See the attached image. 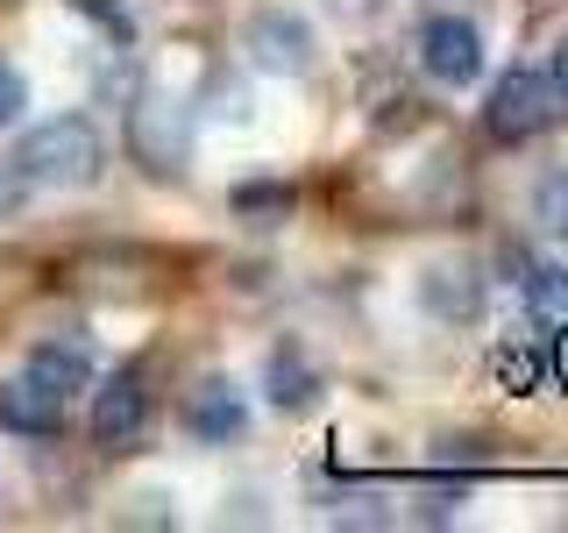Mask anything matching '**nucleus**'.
<instances>
[{
  "label": "nucleus",
  "mask_w": 568,
  "mask_h": 533,
  "mask_svg": "<svg viewBox=\"0 0 568 533\" xmlns=\"http://www.w3.org/2000/svg\"><path fill=\"white\" fill-rule=\"evenodd\" d=\"M121 142H129L142 178L178 185V178L192 171V100L171 93V86H135L129 121H121Z\"/></svg>",
  "instance_id": "1"
},
{
  "label": "nucleus",
  "mask_w": 568,
  "mask_h": 533,
  "mask_svg": "<svg viewBox=\"0 0 568 533\" xmlns=\"http://www.w3.org/2000/svg\"><path fill=\"white\" fill-rule=\"evenodd\" d=\"M14 171H22L29 185H43V192H79V185H93L106 171V142H100V129L85 114H50L14 142Z\"/></svg>",
  "instance_id": "2"
},
{
  "label": "nucleus",
  "mask_w": 568,
  "mask_h": 533,
  "mask_svg": "<svg viewBox=\"0 0 568 533\" xmlns=\"http://www.w3.org/2000/svg\"><path fill=\"white\" fill-rule=\"evenodd\" d=\"M555 114H561V93H555V79H547V71L511 64V71H497V79H490L484 129H490L497 142H532V135H547V129H555Z\"/></svg>",
  "instance_id": "3"
},
{
  "label": "nucleus",
  "mask_w": 568,
  "mask_h": 533,
  "mask_svg": "<svg viewBox=\"0 0 568 533\" xmlns=\"http://www.w3.org/2000/svg\"><path fill=\"white\" fill-rule=\"evenodd\" d=\"M242 50H248V64L271 71V79H306L320 43H313V22L298 8H263V14H248Z\"/></svg>",
  "instance_id": "4"
},
{
  "label": "nucleus",
  "mask_w": 568,
  "mask_h": 533,
  "mask_svg": "<svg viewBox=\"0 0 568 533\" xmlns=\"http://www.w3.org/2000/svg\"><path fill=\"white\" fill-rule=\"evenodd\" d=\"M419 71L434 86H476L484 79V29L469 14H426L419 22Z\"/></svg>",
  "instance_id": "5"
},
{
  "label": "nucleus",
  "mask_w": 568,
  "mask_h": 533,
  "mask_svg": "<svg viewBox=\"0 0 568 533\" xmlns=\"http://www.w3.org/2000/svg\"><path fill=\"white\" fill-rule=\"evenodd\" d=\"M413 292H419V306L434 320H448V328H469V320L484 313V271H476L469 257H434Z\"/></svg>",
  "instance_id": "6"
},
{
  "label": "nucleus",
  "mask_w": 568,
  "mask_h": 533,
  "mask_svg": "<svg viewBox=\"0 0 568 533\" xmlns=\"http://www.w3.org/2000/svg\"><path fill=\"white\" fill-rule=\"evenodd\" d=\"M142 426H150V384H142V370H114L93 391V441L100 449H129Z\"/></svg>",
  "instance_id": "7"
},
{
  "label": "nucleus",
  "mask_w": 568,
  "mask_h": 533,
  "mask_svg": "<svg viewBox=\"0 0 568 533\" xmlns=\"http://www.w3.org/2000/svg\"><path fill=\"white\" fill-rule=\"evenodd\" d=\"M185 426L200 441H235L242 426H248V399H242V384L235 378H200L185 391Z\"/></svg>",
  "instance_id": "8"
},
{
  "label": "nucleus",
  "mask_w": 568,
  "mask_h": 533,
  "mask_svg": "<svg viewBox=\"0 0 568 533\" xmlns=\"http://www.w3.org/2000/svg\"><path fill=\"white\" fill-rule=\"evenodd\" d=\"M64 426V399L43 391L36 378H8L0 384V434H22V441H50Z\"/></svg>",
  "instance_id": "9"
},
{
  "label": "nucleus",
  "mask_w": 568,
  "mask_h": 533,
  "mask_svg": "<svg viewBox=\"0 0 568 533\" xmlns=\"http://www.w3.org/2000/svg\"><path fill=\"white\" fill-rule=\"evenodd\" d=\"M22 378H36L43 391L71 399V391L93 384V355H85L79 334H64V342H36V349H29V363H22Z\"/></svg>",
  "instance_id": "10"
},
{
  "label": "nucleus",
  "mask_w": 568,
  "mask_h": 533,
  "mask_svg": "<svg viewBox=\"0 0 568 533\" xmlns=\"http://www.w3.org/2000/svg\"><path fill=\"white\" fill-rule=\"evenodd\" d=\"M263 384H271V405H277V413H306V405L320 399V370L306 363V349H298V342L271 349V370H263Z\"/></svg>",
  "instance_id": "11"
},
{
  "label": "nucleus",
  "mask_w": 568,
  "mask_h": 533,
  "mask_svg": "<svg viewBox=\"0 0 568 533\" xmlns=\"http://www.w3.org/2000/svg\"><path fill=\"white\" fill-rule=\"evenodd\" d=\"M519 292H526V306L547 320V328H555V320H568V271L561 263H519Z\"/></svg>",
  "instance_id": "12"
},
{
  "label": "nucleus",
  "mask_w": 568,
  "mask_h": 533,
  "mask_svg": "<svg viewBox=\"0 0 568 533\" xmlns=\"http://www.w3.org/2000/svg\"><path fill=\"white\" fill-rule=\"evenodd\" d=\"M532 221L568 242V171H540V185H532Z\"/></svg>",
  "instance_id": "13"
},
{
  "label": "nucleus",
  "mask_w": 568,
  "mask_h": 533,
  "mask_svg": "<svg viewBox=\"0 0 568 533\" xmlns=\"http://www.w3.org/2000/svg\"><path fill=\"white\" fill-rule=\"evenodd\" d=\"M497 384H505V391H519V399H526V391H540L547 384V363H540V349H497Z\"/></svg>",
  "instance_id": "14"
},
{
  "label": "nucleus",
  "mask_w": 568,
  "mask_h": 533,
  "mask_svg": "<svg viewBox=\"0 0 568 533\" xmlns=\"http://www.w3.org/2000/svg\"><path fill=\"white\" fill-rule=\"evenodd\" d=\"M235 213H242V221H256V228H277L284 213H292V185H242L235 192Z\"/></svg>",
  "instance_id": "15"
},
{
  "label": "nucleus",
  "mask_w": 568,
  "mask_h": 533,
  "mask_svg": "<svg viewBox=\"0 0 568 533\" xmlns=\"http://www.w3.org/2000/svg\"><path fill=\"white\" fill-rule=\"evenodd\" d=\"M71 8H79L85 22H93V29L106 36V43H135V22H129L121 8H106V0H71Z\"/></svg>",
  "instance_id": "16"
},
{
  "label": "nucleus",
  "mask_w": 568,
  "mask_h": 533,
  "mask_svg": "<svg viewBox=\"0 0 568 533\" xmlns=\"http://www.w3.org/2000/svg\"><path fill=\"white\" fill-rule=\"evenodd\" d=\"M540 363H547V384L568 391V320H555L547 328V342H540Z\"/></svg>",
  "instance_id": "17"
},
{
  "label": "nucleus",
  "mask_w": 568,
  "mask_h": 533,
  "mask_svg": "<svg viewBox=\"0 0 568 533\" xmlns=\"http://www.w3.org/2000/svg\"><path fill=\"white\" fill-rule=\"evenodd\" d=\"M22 107H29V86H22V71L0 58V129H14V121H22Z\"/></svg>",
  "instance_id": "18"
},
{
  "label": "nucleus",
  "mask_w": 568,
  "mask_h": 533,
  "mask_svg": "<svg viewBox=\"0 0 568 533\" xmlns=\"http://www.w3.org/2000/svg\"><path fill=\"white\" fill-rule=\"evenodd\" d=\"M22 200H29V178L14 171V157H0V213H14Z\"/></svg>",
  "instance_id": "19"
},
{
  "label": "nucleus",
  "mask_w": 568,
  "mask_h": 533,
  "mask_svg": "<svg viewBox=\"0 0 568 533\" xmlns=\"http://www.w3.org/2000/svg\"><path fill=\"white\" fill-rule=\"evenodd\" d=\"M547 79H555V93L568 100V36H561V43H555V64H547Z\"/></svg>",
  "instance_id": "20"
},
{
  "label": "nucleus",
  "mask_w": 568,
  "mask_h": 533,
  "mask_svg": "<svg viewBox=\"0 0 568 533\" xmlns=\"http://www.w3.org/2000/svg\"><path fill=\"white\" fill-rule=\"evenodd\" d=\"M348 8H369V0H348Z\"/></svg>",
  "instance_id": "21"
}]
</instances>
